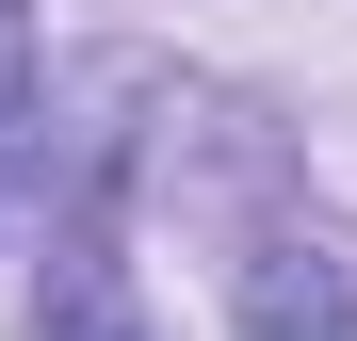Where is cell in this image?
Masks as SVG:
<instances>
[{
    "label": "cell",
    "mask_w": 357,
    "mask_h": 341,
    "mask_svg": "<svg viewBox=\"0 0 357 341\" xmlns=\"http://www.w3.org/2000/svg\"><path fill=\"white\" fill-rule=\"evenodd\" d=\"M17 82H33V17L0 0V114H17Z\"/></svg>",
    "instance_id": "6da1fadb"
}]
</instances>
